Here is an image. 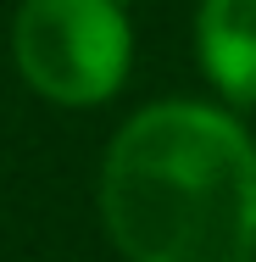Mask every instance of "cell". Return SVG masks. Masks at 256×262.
Wrapping results in <instances>:
<instances>
[{
  "label": "cell",
  "mask_w": 256,
  "mask_h": 262,
  "mask_svg": "<svg viewBox=\"0 0 256 262\" xmlns=\"http://www.w3.org/2000/svg\"><path fill=\"white\" fill-rule=\"evenodd\" d=\"M101 217L128 262H256L251 134L217 106H145L106 151Z\"/></svg>",
  "instance_id": "6da1fadb"
},
{
  "label": "cell",
  "mask_w": 256,
  "mask_h": 262,
  "mask_svg": "<svg viewBox=\"0 0 256 262\" xmlns=\"http://www.w3.org/2000/svg\"><path fill=\"white\" fill-rule=\"evenodd\" d=\"M11 51L22 78L56 106H95L128 73L123 0H22Z\"/></svg>",
  "instance_id": "7a4b0ae2"
},
{
  "label": "cell",
  "mask_w": 256,
  "mask_h": 262,
  "mask_svg": "<svg viewBox=\"0 0 256 262\" xmlns=\"http://www.w3.org/2000/svg\"><path fill=\"white\" fill-rule=\"evenodd\" d=\"M201 67L228 101H256V0H201Z\"/></svg>",
  "instance_id": "3957f363"
}]
</instances>
